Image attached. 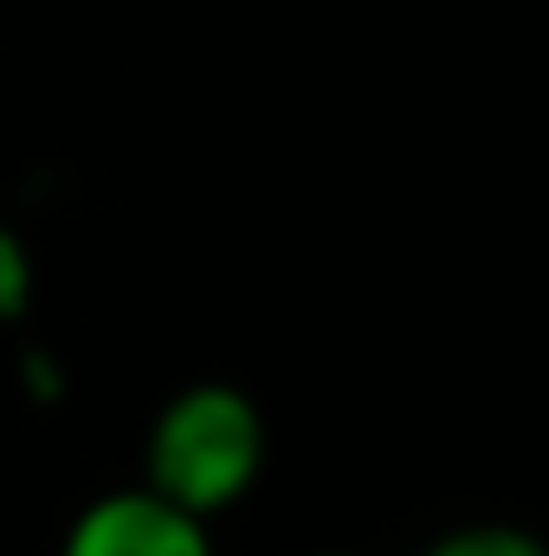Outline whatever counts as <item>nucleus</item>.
<instances>
[{"mask_svg": "<svg viewBox=\"0 0 549 556\" xmlns=\"http://www.w3.org/2000/svg\"><path fill=\"white\" fill-rule=\"evenodd\" d=\"M259 466H266V420L253 408V395H240L227 382H194L149 427V485L142 492H155L162 505L207 525L214 511H227L253 492Z\"/></svg>", "mask_w": 549, "mask_h": 556, "instance_id": "nucleus-1", "label": "nucleus"}, {"mask_svg": "<svg viewBox=\"0 0 549 556\" xmlns=\"http://www.w3.org/2000/svg\"><path fill=\"white\" fill-rule=\"evenodd\" d=\"M65 556H214L201 518L162 505L155 492H111L78 511Z\"/></svg>", "mask_w": 549, "mask_h": 556, "instance_id": "nucleus-2", "label": "nucleus"}, {"mask_svg": "<svg viewBox=\"0 0 549 556\" xmlns=\"http://www.w3.org/2000/svg\"><path fill=\"white\" fill-rule=\"evenodd\" d=\"M426 556H544V544L531 531H511V525H472V531L439 538Z\"/></svg>", "mask_w": 549, "mask_h": 556, "instance_id": "nucleus-3", "label": "nucleus"}, {"mask_svg": "<svg viewBox=\"0 0 549 556\" xmlns=\"http://www.w3.org/2000/svg\"><path fill=\"white\" fill-rule=\"evenodd\" d=\"M26 298H33V260H26L20 233L0 220V324H13L26 311Z\"/></svg>", "mask_w": 549, "mask_h": 556, "instance_id": "nucleus-4", "label": "nucleus"}]
</instances>
